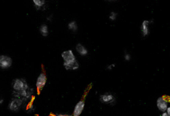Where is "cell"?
<instances>
[{"mask_svg": "<svg viewBox=\"0 0 170 116\" xmlns=\"http://www.w3.org/2000/svg\"><path fill=\"white\" fill-rule=\"evenodd\" d=\"M70 116H72V115H70Z\"/></svg>", "mask_w": 170, "mask_h": 116, "instance_id": "cell-23", "label": "cell"}, {"mask_svg": "<svg viewBox=\"0 0 170 116\" xmlns=\"http://www.w3.org/2000/svg\"><path fill=\"white\" fill-rule=\"evenodd\" d=\"M76 52L82 57L86 56L88 54V50L82 44L78 43L75 46Z\"/></svg>", "mask_w": 170, "mask_h": 116, "instance_id": "cell-9", "label": "cell"}, {"mask_svg": "<svg viewBox=\"0 0 170 116\" xmlns=\"http://www.w3.org/2000/svg\"><path fill=\"white\" fill-rule=\"evenodd\" d=\"M99 100L102 103L110 105L111 106L115 105L116 102V97L113 94L110 92H106L101 95L99 97Z\"/></svg>", "mask_w": 170, "mask_h": 116, "instance_id": "cell-3", "label": "cell"}, {"mask_svg": "<svg viewBox=\"0 0 170 116\" xmlns=\"http://www.w3.org/2000/svg\"><path fill=\"white\" fill-rule=\"evenodd\" d=\"M47 75L44 73H40L39 75H38V77L37 78L36 83H35L36 89L38 90V91L40 92L43 89L45 85L47 84Z\"/></svg>", "mask_w": 170, "mask_h": 116, "instance_id": "cell-5", "label": "cell"}, {"mask_svg": "<svg viewBox=\"0 0 170 116\" xmlns=\"http://www.w3.org/2000/svg\"><path fill=\"white\" fill-rule=\"evenodd\" d=\"M34 110V107L32 104H30L28 105V108L27 109V112L32 113Z\"/></svg>", "mask_w": 170, "mask_h": 116, "instance_id": "cell-15", "label": "cell"}, {"mask_svg": "<svg viewBox=\"0 0 170 116\" xmlns=\"http://www.w3.org/2000/svg\"><path fill=\"white\" fill-rule=\"evenodd\" d=\"M63 60V66L67 70H78L80 67L75 54L71 49L65 50L61 53Z\"/></svg>", "mask_w": 170, "mask_h": 116, "instance_id": "cell-1", "label": "cell"}, {"mask_svg": "<svg viewBox=\"0 0 170 116\" xmlns=\"http://www.w3.org/2000/svg\"><path fill=\"white\" fill-rule=\"evenodd\" d=\"M12 86L14 91L18 92L26 90L30 88L26 81L22 78H16L14 79L13 82Z\"/></svg>", "mask_w": 170, "mask_h": 116, "instance_id": "cell-2", "label": "cell"}, {"mask_svg": "<svg viewBox=\"0 0 170 116\" xmlns=\"http://www.w3.org/2000/svg\"><path fill=\"white\" fill-rule=\"evenodd\" d=\"M117 13L115 12H111L109 15V19L111 21H115L117 18Z\"/></svg>", "mask_w": 170, "mask_h": 116, "instance_id": "cell-14", "label": "cell"}, {"mask_svg": "<svg viewBox=\"0 0 170 116\" xmlns=\"http://www.w3.org/2000/svg\"><path fill=\"white\" fill-rule=\"evenodd\" d=\"M32 2L35 8L38 10L44 8L46 5V1L44 0H34Z\"/></svg>", "mask_w": 170, "mask_h": 116, "instance_id": "cell-11", "label": "cell"}, {"mask_svg": "<svg viewBox=\"0 0 170 116\" xmlns=\"http://www.w3.org/2000/svg\"><path fill=\"white\" fill-rule=\"evenodd\" d=\"M124 58L126 61H129L131 60L132 57H131V55L129 53H125V54L124 55Z\"/></svg>", "mask_w": 170, "mask_h": 116, "instance_id": "cell-16", "label": "cell"}, {"mask_svg": "<svg viewBox=\"0 0 170 116\" xmlns=\"http://www.w3.org/2000/svg\"><path fill=\"white\" fill-rule=\"evenodd\" d=\"M68 28L72 32H76L78 30V26L77 22L75 21H71L68 24Z\"/></svg>", "mask_w": 170, "mask_h": 116, "instance_id": "cell-13", "label": "cell"}, {"mask_svg": "<svg viewBox=\"0 0 170 116\" xmlns=\"http://www.w3.org/2000/svg\"><path fill=\"white\" fill-rule=\"evenodd\" d=\"M167 113L168 115H169V116H170V107H168L167 109L166 110Z\"/></svg>", "mask_w": 170, "mask_h": 116, "instance_id": "cell-20", "label": "cell"}, {"mask_svg": "<svg viewBox=\"0 0 170 116\" xmlns=\"http://www.w3.org/2000/svg\"><path fill=\"white\" fill-rule=\"evenodd\" d=\"M39 32L42 36L47 37L49 33L47 25L46 24H41L39 27Z\"/></svg>", "mask_w": 170, "mask_h": 116, "instance_id": "cell-12", "label": "cell"}, {"mask_svg": "<svg viewBox=\"0 0 170 116\" xmlns=\"http://www.w3.org/2000/svg\"><path fill=\"white\" fill-rule=\"evenodd\" d=\"M23 101L20 98H14L10 102L8 108L10 111L14 112H18L23 105Z\"/></svg>", "mask_w": 170, "mask_h": 116, "instance_id": "cell-4", "label": "cell"}, {"mask_svg": "<svg viewBox=\"0 0 170 116\" xmlns=\"http://www.w3.org/2000/svg\"><path fill=\"white\" fill-rule=\"evenodd\" d=\"M85 102L83 100H80L75 105L73 110V116H80L82 113L83 111L85 108Z\"/></svg>", "mask_w": 170, "mask_h": 116, "instance_id": "cell-8", "label": "cell"}, {"mask_svg": "<svg viewBox=\"0 0 170 116\" xmlns=\"http://www.w3.org/2000/svg\"><path fill=\"white\" fill-rule=\"evenodd\" d=\"M13 64V60L10 57L6 55H0V68L7 69L10 68Z\"/></svg>", "mask_w": 170, "mask_h": 116, "instance_id": "cell-6", "label": "cell"}, {"mask_svg": "<svg viewBox=\"0 0 170 116\" xmlns=\"http://www.w3.org/2000/svg\"><path fill=\"white\" fill-rule=\"evenodd\" d=\"M54 116H70V115L68 114H56L54 115Z\"/></svg>", "mask_w": 170, "mask_h": 116, "instance_id": "cell-19", "label": "cell"}, {"mask_svg": "<svg viewBox=\"0 0 170 116\" xmlns=\"http://www.w3.org/2000/svg\"><path fill=\"white\" fill-rule=\"evenodd\" d=\"M52 19H53V17H52V15H49V16L47 18V21H49V22H51V21H52Z\"/></svg>", "mask_w": 170, "mask_h": 116, "instance_id": "cell-18", "label": "cell"}, {"mask_svg": "<svg viewBox=\"0 0 170 116\" xmlns=\"http://www.w3.org/2000/svg\"><path fill=\"white\" fill-rule=\"evenodd\" d=\"M4 99L0 98V105H2L4 103Z\"/></svg>", "mask_w": 170, "mask_h": 116, "instance_id": "cell-22", "label": "cell"}, {"mask_svg": "<svg viewBox=\"0 0 170 116\" xmlns=\"http://www.w3.org/2000/svg\"><path fill=\"white\" fill-rule=\"evenodd\" d=\"M149 21L147 20H145L142 23L141 26V31L142 34L144 37L148 35L149 33Z\"/></svg>", "mask_w": 170, "mask_h": 116, "instance_id": "cell-10", "label": "cell"}, {"mask_svg": "<svg viewBox=\"0 0 170 116\" xmlns=\"http://www.w3.org/2000/svg\"><path fill=\"white\" fill-rule=\"evenodd\" d=\"M115 64H111V65L107 66V70H112L113 68H115Z\"/></svg>", "mask_w": 170, "mask_h": 116, "instance_id": "cell-17", "label": "cell"}, {"mask_svg": "<svg viewBox=\"0 0 170 116\" xmlns=\"http://www.w3.org/2000/svg\"><path fill=\"white\" fill-rule=\"evenodd\" d=\"M161 116H169V115H168L167 113L166 112H163L161 115Z\"/></svg>", "mask_w": 170, "mask_h": 116, "instance_id": "cell-21", "label": "cell"}, {"mask_svg": "<svg viewBox=\"0 0 170 116\" xmlns=\"http://www.w3.org/2000/svg\"><path fill=\"white\" fill-rule=\"evenodd\" d=\"M157 107L159 110L165 112L168 108V101L164 96L159 97L157 100Z\"/></svg>", "mask_w": 170, "mask_h": 116, "instance_id": "cell-7", "label": "cell"}]
</instances>
